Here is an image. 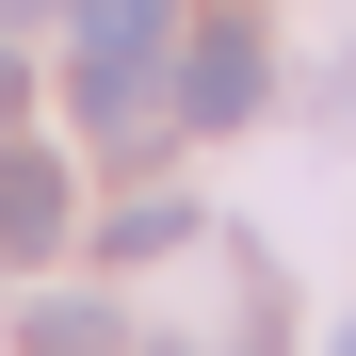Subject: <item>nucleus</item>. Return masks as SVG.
<instances>
[{
	"label": "nucleus",
	"mask_w": 356,
	"mask_h": 356,
	"mask_svg": "<svg viewBox=\"0 0 356 356\" xmlns=\"http://www.w3.org/2000/svg\"><path fill=\"white\" fill-rule=\"evenodd\" d=\"M259 113V33H195V65H178V130H243Z\"/></svg>",
	"instance_id": "nucleus-1"
},
{
	"label": "nucleus",
	"mask_w": 356,
	"mask_h": 356,
	"mask_svg": "<svg viewBox=\"0 0 356 356\" xmlns=\"http://www.w3.org/2000/svg\"><path fill=\"white\" fill-rule=\"evenodd\" d=\"M49 243H65V162H33L0 130V259H49Z\"/></svg>",
	"instance_id": "nucleus-2"
},
{
	"label": "nucleus",
	"mask_w": 356,
	"mask_h": 356,
	"mask_svg": "<svg viewBox=\"0 0 356 356\" xmlns=\"http://www.w3.org/2000/svg\"><path fill=\"white\" fill-rule=\"evenodd\" d=\"M65 33H81V65H162L178 0H65Z\"/></svg>",
	"instance_id": "nucleus-3"
},
{
	"label": "nucleus",
	"mask_w": 356,
	"mask_h": 356,
	"mask_svg": "<svg viewBox=\"0 0 356 356\" xmlns=\"http://www.w3.org/2000/svg\"><path fill=\"white\" fill-rule=\"evenodd\" d=\"M162 113H178V97H162V65H81V130H97V146H146Z\"/></svg>",
	"instance_id": "nucleus-4"
},
{
	"label": "nucleus",
	"mask_w": 356,
	"mask_h": 356,
	"mask_svg": "<svg viewBox=\"0 0 356 356\" xmlns=\"http://www.w3.org/2000/svg\"><path fill=\"white\" fill-rule=\"evenodd\" d=\"M178 243H211V211H195V195H146V211H113V259H130V275H146V259H178Z\"/></svg>",
	"instance_id": "nucleus-5"
},
{
	"label": "nucleus",
	"mask_w": 356,
	"mask_h": 356,
	"mask_svg": "<svg viewBox=\"0 0 356 356\" xmlns=\"http://www.w3.org/2000/svg\"><path fill=\"white\" fill-rule=\"evenodd\" d=\"M33 356H113V308H81V291H49V308H33Z\"/></svg>",
	"instance_id": "nucleus-6"
},
{
	"label": "nucleus",
	"mask_w": 356,
	"mask_h": 356,
	"mask_svg": "<svg viewBox=\"0 0 356 356\" xmlns=\"http://www.w3.org/2000/svg\"><path fill=\"white\" fill-rule=\"evenodd\" d=\"M0 130H17V49H0Z\"/></svg>",
	"instance_id": "nucleus-7"
}]
</instances>
